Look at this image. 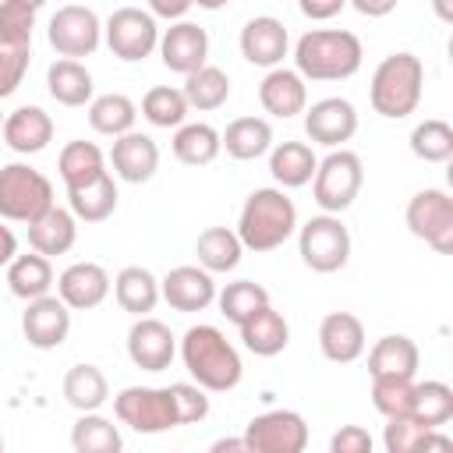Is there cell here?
Instances as JSON below:
<instances>
[{
  "instance_id": "1",
  "label": "cell",
  "mask_w": 453,
  "mask_h": 453,
  "mask_svg": "<svg viewBox=\"0 0 453 453\" xmlns=\"http://www.w3.org/2000/svg\"><path fill=\"white\" fill-rule=\"evenodd\" d=\"M361 39L347 28H308L294 42V71L304 81H343L361 71Z\"/></svg>"
},
{
  "instance_id": "2",
  "label": "cell",
  "mask_w": 453,
  "mask_h": 453,
  "mask_svg": "<svg viewBox=\"0 0 453 453\" xmlns=\"http://www.w3.org/2000/svg\"><path fill=\"white\" fill-rule=\"evenodd\" d=\"M180 361L205 393H230L244 375L237 347L223 336V329L205 322L191 326L180 336Z\"/></svg>"
},
{
  "instance_id": "3",
  "label": "cell",
  "mask_w": 453,
  "mask_h": 453,
  "mask_svg": "<svg viewBox=\"0 0 453 453\" xmlns=\"http://www.w3.org/2000/svg\"><path fill=\"white\" fill-rule=\"evenodd\" d=\"M297 230V205L283 188H255L237 216V237L244 251L265 255L283 248Z\"/></svg>"
},
{
  "instance_id": "4",
  "label": "cell",
  "mask_w": 453,
  "mask_h": 453,
  "mask_svg": "<svg viewBox=\"0 0 453 453\" xmlns=\"http://www.w3.org/2000/svg\"><path fill=\"white\" fill-rule=\"evenodd\" d=\"M421 88H425V64L421 57L400 50L379 60L372 85H368V99L372 110L386 120H403L418 110L421 103Z\"/></svg>"
},
{
  "instance_id": "5",
  "label": "cell",
  "mask_w": 453,
  "mask_h": 453,
  "mask_svg": "<svg viewBox=\"0 0 453 453\" xmlns=\"http://www.w3.org/2000/svg\"><path fill=\"white\" fill-rule=\"evenodd\" d=\"M50 205H53V184L42 170H35L28 163L0 166V219L28 226Z\"/></svg>"
},
{
  "instance_id": "6",
  "label": "cell",
  "mask_w": 453,
  "mask_h": 453,
  "mask_svg": "<svg viewBox=\"0 0 453 453\" xmlns=\"http://www.w3.org/2000/svg\"><path fill=\"white\" fill-rule=\"evenodd\" d=\"M365 184V163L350 149H333L326 159H319L315 177H311V198L322 212H347L354 198L361 195Z\"/></svg>"
},
{
  "instance_id": "7",
  "label": "cell",
  "mask_w": 453,
  "mask_h": 453,
  "mask_svg": "<svg viewBox=\"0 0 453 453\" xmlns=\"http://www.w3.org/2000/svg\"><path fill=\"white\" fill-rule=\"evenodd\" d=\"M297 251L311 273H340L350 262V230L336 212H319L297 226Z\"/></svg>"
},
{
  "instance_id": "8",
  "label": "cell",
  "mask_w": 453,
  "mask_h": 453,
  "mask_svg": "<svg viewBox=\"0 0 453 453\" xmlns=\"http://www.w3.org/2000/svg\"><path fill=\"white\" fill-rule=\"evenodd\" d=\"M113 414H117L120 425H127V428H134L142 435L180 428L170 386H124L113 396Z\"/></svg>"
},
{
  "instance_id": "9",
  "label": "cell",
  "mask_w": 453,
  "mask_h": 453,
  "mask_svg": "<svg viewBox=\"0 0 453 453\" xmlns=\"http://www.w3.org/2000/svg\"><path fill=\"white\" fill-rule=\"evenodd\" d=\"M403 223L439 255H453V198L442 188H421L418 195H411Z\"/></svg>"
},
{
  "instance_id": "10",
  "label": "cell",
  "mask_w": 453,
  "mask_h": 453,
  "mask_svg": "<svg viewBox=\"0 0 453 453\" xmlns=\"http://www.w3.org/2000/svg\"><path fill=\"white\" fill-rule=\"evenodd\" d=\"M103 39L117 60L138 64V60L152 57V50L159 46V25L142 7H117L103 21Z\"/></svg>"
},
{
  "instance_id": "11",
  "label": "cell",
  "mask_w": 453,
  "mask_h": 453,
  "mask_svg": "<svg viewBox=\"0 0 453 453\" xmlns=\"http://www.w3.org/2000/svg\"><path fill=\"white\" fill-rule=\"evenodd\" d=\"M46 39L50 46L60 53V57H92L103 42V21L92 7L85 4H64L57 7V14L50 18V28H46Z\"/></svg>"
},
{
  "instance_id": "12",
  "label": "cell",
  "mask_w": 453,
  "mask_h": 453,
  "mask_svg": "<svg viewBox=\"0 0 453 453\" xmlns=\"http://www.w3.org/2000/svg\"><path fill=\"white\" fill-rule=\"evenodd\" d=\"M244 442L248 453H301L308 446V421L290 407H276L244 425Z\"/></svg>"
},
{
  "instance_id": "13",
  "label": "cell",
  "mask_w": 453,
  "mask_h": 453,
  "mask_svg": "<svg viewBox=\"0 0 453 453\" xmlns=\"http://www.w3.org/2000/svg\"><path fill=\"white\" fill-rule=\"evenodd\" d=\"M21 333H25L28 347L57 350L71 333V308L57 294L32 297V301H25V311H21Z\"/></svg>"
},
{
  "instance_id": "14",
  "label": "cell",
  "mask_w": 453,
  "mask_h": 453,
  "mask_svg": "<svg viewBox=\"0 0 453 453\" xmlns=\"http://www.w3.org/2000/svg\"><path fill=\"white\" fill-rule=\"evenodd\" d=\"M127 357L142 372H166L177 357V336L170 333L166 322L152 315H138L134 326L127 329Z\"/></svg>"
},
{
  "instance_id": "15",
  "label": "cell",
  "mask_w": 453,
  "mask_h": 453,
  "mask_svg": "<svg viewBox=\"0 0 453 453\" xmlns=\"http://www.w3.org/2000/svg\"><path fill=\"white\" fill-rule=\"evenodd\" d=\"M357 131V110L350 99H340V96H326L311 106H304V134L315 142V145H326V149H340L343 142H350Z\"/></svg>"
},
{
  "instance_id": "16",
  "label": "cell",
  "mask_w": 453,
  "mask_h": 453,
  "mask_svg": "<svg viewBox=\"0 0 453 453\" xmlns=\"http://www.w3.org/2000/svg\"><path fill=\"white\" fill-rule=\"evenodd\" d=\"M159 60L173 74H191L202 64H209V32L188 18L170 21L166 32H159Z\"/></svg>"
},
{
  "instance_id": "17",
  "label": "cell",
  "mask_w": 453,
  "mask_h": 453,
  "mask_svg": "<svg viewBox=\"0 0 453 453\" xmlns=\"http://www.w3.org/2000/svg\"><path fill=\"white\" fill-rule=\"evenodd\" d=\"M159 297L173 311H184V315L205 311L216 301V280L202 265H177L159 280Z\"/></svg>"
},
{
  "instance_id": "18",
  "label": "cell",
  "mask_w": 453,
  "mask_h": 453,
  "mask_svg": "<svg viewBox=\"0 0 453 453\" xmlns=\"http://www.w3.org/2000/svg\"><path fill=\"white\" fill-rule=\"evenodd\" d=\"M290 50V35H287V25L273 14H255L244 21L241 28V57L255 67H280L283 57Z\"/></svg>"
},
{
  "instance_id": "19",
  "label": "cell",
  "mask_w": 453,
  "mask_h": 453,
  "mask_svg": "<svg viewBox=\"0 0 453 453\" xmlns=\"http://www.w3.org/2000/svg\"><path fill=\"white\" fill-rule=\"evenodd\" d=\"M110 273L99 262H71L60 276H57V297L71 308V311H88L99 308L110 297Z\"/></svg>"
},
{
  "instance_id": "20",
  "label": "cell",
  "mask_w": 453,
  "mask_h": 453,
  "mask_svg": "<svg viewBox=\"0 0 453 453\" xmlns=\"http://www.w3.org/2000/svg\"><path fill=\"white\" fill-rule=\"evenodd\" d=\"M110 166L120 180L127 184H145L156 177L159 170V145L142 134V131H127V134H117L113 138V149H110Z\"/></svg>"
},
{
  "instance_id": "21",
  "label": "cell",
  "mask_w": 453,
  "mask_h": 453,
  "mask_svg": "<svg viewBox=\"0 0 453 453\" xmlns=\"http://www.w3.org/2000/svg\"><path fill=\"white\" fill-rule=\"evenodd\" d=\"M258 103L269 117H280V120H290L297 113H304L308 106V85L304 78L294 71V67H269L262 85H258Z\"/></svg>"
},
{
  "instance_id": "22",
  "label": "cell",
  "mask_w": 453,
  "mask_h": 453,
  "mask_svg": "<svg viewBox=\"0 0 453 453\" xmlns=\"http://www.w3.org/2000/svg\"><path fill=\"white\" fill-rule=\"evenodd\" d=\"M365 322L350 311H329L319 322V350L333 365H350L365 354Z\"/></svg>"
},
{
  "instance_id": "23",
  "label": "cell",
  "mask_w": 453,
  "mask_h": 453,
  "mask_svg": "<svg viewBox=\"0 0 453 453\" xmlns=\"http://www.w3.org/2000/svg\"><path fill=\"white\" fill-rule=\"evenodd\" d=\"M4 142L18 156H35L53 142V117L42 106H18L4 117Z\"/></svg>"
},
{
  "instance_id": "24",
  "label": "cell",
  "mask_w": 453,
  "mask_h": 453,
  "mask_svg": "<svg viewBox=\"0 0 453 453\" xmlns=\"http://www.w3.org/2000/svg\"><path fill=\"white\" fill-rule=\"evenodd\" d=\"M74 241H78V219L71 209H60L57 202L39 219L28 223V248L46 255V258L67 255L74 248Z\"/></svg>"
},
{
  "instance_id": "25",
  "label": "cell",
  "mask_w": 453,
  "mask_h": 453,
  "mask_svg": "<svg viewBox=\"0 0 453 453\" xmlns=\"http://www.w3.org/2000/svg\"><path fill=\"white\" fill-rule=\"evenodd\" d=\"M237 329H241L244 350H251L255 357H276V354H283L287 343H290V326H287V319H283L273 304L258 308V311H255L251 319H244Z\"/></svg>"
},
{
  "instance_id": "26",
  "label": "cell",
  "mask_w": 453,
  "mask_h": 453,
  "mask_svg": "<svg viewBox=\"0 0 453 453\" xmlns=\"http://www.w3.org/2000/svg\"><path fill=\"white\" fill-rule=\"evenodd\" d=\"M219 145L230 159L251 163L273 149V124L265 117H234L226 131H219Z\"/></svg>"
},
{
  "instance_id": "27",
  "label": "cell",
  "mask_w": 453,
  "mask_h": 453,
  "mask_svg": "<svg viewBox=\"0 0 453 453\" xmlns=\"http://www.w3.org/2000/svg\"><path fill=\"white\" fill-rule=\"evenodd\" d=\"M110 290H113L120 311H127L134 319L156 311V304H159V280L145 265H124L113 276V287Z\"/></svg>"
},
{
  "instance_id": "28",
  "label": "cell",
  "mask_w": 453,
  "mask_h": 453,
  "mask_svg": "<svg viewBox=\"0 0 453 453\" xmlns=\"http://www.w3.org/2000/svg\"><path fill=\"white\" fill-rule=\"evenodd\" d=\"M319 166V156L308 142H280L269 149V173L280 188H304L311 184Z\"/></svg>"
},
{
  "instance_id": "29",
  "label": "cell",
  "mask_w": 453,
  "mask_h": 453,
  "mask_svg": "<svg viewBox=\"0 0 453 453\" xmlns=\"http://www.w3.org/2000/svg\"><path fill=\"white\" fill-rule=\"evenodd\" d=\"M46 88L60 106H85V103H92V92H96L92 71L81 60H71V57H60V60L50 64Z\"/></svg>"
},
{
  "instance_id": "30",
  "label": "cell",
  "mask_w": 453,
  "mask_h": 453,
  "mask_svg": "<svg viewBox=\"0 0 453 453\" xmlns=\"http://www.w3.org/2000/svg\"><path fill=\"white\" fill-rule=\"evenodd\" d=\"M117 198L120 195H117V180L110 177V170L99 173L96 180L81 184V188H67V205H71L74 219H81V223H103V219H110L113 209H117Z\"/></svg>"
},
{
  "instance_id": "31",
  "label": "cell",
  "mask_w": 453,
  "mask_h": 453,
  "mask_svg": "<svg viewBox=\"0 0 453 453\" xmlns=\"http://www.w3.org/2000/svg\"><path fill=\"white\" fill-rule=\"evenodd\" d=\"M418 365H421V350L403 333H389L375 340V347L368 350V375H414Z\"/></svg>"
},
{
  "instance_id": "32",
  "label": "cell",
  "mask_w": 453,
  "mask_h": 453,
  "mask_svg": "<svg viewBox=\"0 0 453 453\" xmlns=\"http://www.w3.org/2000/svg\"><path fill=\"white\" fill-rule=\"evenodd\" d=\"M195 255H198V265L216 276V273H230V269L241 265L244 244H241L237 230H230V226H209V230L198 234Z\"/></svg>"
},
{
  "instance_id": "33",
  "label": "cell",
  "mask_w": 453,
  "mask_h": 453,
  "mask_svg": "<svg viewBox=\"0 0 453 453\" xmlns=\"http://www.w3.org/2000/svg\"><path fill=\"white\" fill-rule=\"evenodd\" d=\"M7 287L18 301H32V297H42L50 294L53 287V265L46 255L39 251H28V255H14L7 262Z\"/></svg>"
},
{
  "instance_id": "34",
  "label": "cell",
  "mask_w": 453,
  "mask_h": 453,
  "mask_svg": "<svg viewBox=\"0 0 453 453\" xmlns=\"http://www.w3.org/2000/svg\"><path fill=\"white\" fill-rule=\"evenodd\" d=\"M134 120H138V106L124 92H103V96H92L88 103V127L96 134H106V138L127 134L134 131Z\"/></svg>"
},
{
  "instance_id": "35",
  "label": "cell",
  "mask_w": 453,
  "mask_h": 453,
  "mask_svg": "<svg viewBox=\"0 0 453 453\" xmlns=\"http://www.w3.org/2000/svg\"><path fill=\"white\" fill-rule=\"evenodd\" d=\"M184 99L191 110L198 113H209V110H219L226 99H230V74L216 64H202L198 71L184 74Z\"/></svg>"
},
{
  "instance_id": "36",
  "label": "cell",
  "mask_w": 453,
  "mask_h": 453,
  "mask_svg": "<svg viewBox=\"0 0 453 453\" xmlns=\"http://www.w3.org/2000/svg\"><path fill=\"white\" fill-rule=\"evenodd\" d=\"M170 149H173V159L184 163V166H209L223 152L219 131L212 124H202V120L180 124L177 134H173V142H170Z\"/></svg>"
},
{
  "instance_id": "37",
  "label": "cell",
  "mask_w": 453,
  "mask_h": 453,
  "mask_svg": "<svg viewBox=\"0 0 453 453\" xmlns=\"http://www.w3.org/2000/svg\"><path fill=\"white\" fill-rule=\"evenodd\" d=\"M57 170H60V180H64L67 188H81V184L96 180L99 173H106V156H103V149H99L96 142L74 138V142H67V145L60 149Z\"/></svg>"
},
{
  "instance_id": "38",
  "label": "cell",
  "mask_w": 453,
  "mask_h": 453,
  "mask_svg": "<svg viewBox=\"0 0 453 453\" xmlns=\"http://www.w3.org/2000/svg\"><path fill=\"white\" fill-rule=\"evenodd\" d=\"M64 400L81 414V411H99L110 400V382L96 365H71L64 375Z\"/></svg>"
},
{
  "instance_id": "39",
  "label": "cell",
  "mask_w": 453,
  "mask_h": 453,
  "mask_svg": "<svg viewBox=\"0 0 453 453\" xmlns=\"http://www.w3.org/2000/svg\"><path fill=\"white\" fill-rule=\"evenodd\" d=\"M71 446L78 453H117L124 439L110 418H103L99 411H81V418L71 425Z\"/></svg>"
},
{
  "instance_id": "40",
  "label": "cell",
  "mask_w": 453,
  "mask_h": 453,
  "mask_svg": "<svg viewBox=\"0 0 453 453\" xmlns=\"http://www.w3.org/2000/svg\"><path fill=\"white\" fill-rule=\"evenodd\" d=\"M216 304L226 315V322L241 326L244 319H251L258 308H265L273 301H269V290L262 283H255V280H234L223 290H216Z\"/></svg>"
},
{
  "instance_id": "41",
  "label": "cell",
  "mask_w": 453,
  "mask_h": 453,
  "mask_svg": "<svg viewBox=\"0 0 453 453\" xmlns=\"http://www.w3.org/2000/svg\"><path fill=\"white\" fill-rule=\"evenodd\" d=\"M188 113H191V106H188L184 92L173 85H156L142 96V117L152 127H180L188 120Z\"/></svg>"
},
{
  "instance_id": "42",
  "label": "cell",
  "mask_w": 453,
  "mask_h": 453,
  "mask_svg": "<svg viewBox=\"0 0 453 453\" xmlns=\"http://www.w3.org/2000/svg\"><path fill=\"white\" fill-rule=\"evenodd\" d=\"M411 414L428 425V428H442L449 418H453V389L439 379H425V382H414V403H411Z\"/></svg>"
},
{
  "instance_id": "43",
  "label": "cell",
  "mask_w": 453,
  "mask_h": 453,
  "mask_svg": "<svg viewBox=\"0 0 453 453\" xmlns=\"http://www.w3.org/2000/svg\"><path fill=\"white\" fill-rule=\"evenodd\" d=\"M414 403V375H372V407L382 418L411 414Z\"/></svg>"
},
{
  "instance_id": "44",
  "label": "cell",
  "mask_w": 453,
  "mask_h": 453,
  "mask_svg": "<svg viewBox=\"0 0 453 453\" xmlns=\"http://www.w3.org/2000/svg\"><path fill=\"white\" fill-rule=\"evenodd\" d=\"M411 152L425 163H446L453 156V127L439 117H428L414 124L411 131Z\"/></svg>"
},
{
  "instance_id": "45",
  "label": "cell",
  "mask_w": 453,
  "mask_h": 453,
  "mask_svg": "<svg viewBox=\"0 0 453 453\" xmlns=\"http://www.w3.org/2000/svg\"><path fill=\"white\" fill-rule=\"evenodd\" d=\"M428 432L432 428L421 425L414 414H396V418H386L382 446H386V453H418Z\"/></svg>"
},
{
  "instance_id": "46",
  "label": "cell",
  "mask_w": 453,
  "mask_h": 453,
  "mask_svg": "<svg viewBox=\"0 0 453 453\" xmlns=\"http://www.w3.org/2000/svg\"><path fill=\"white\" fill-rule=\"evenodd\" d=\"M28 60H32V46L0 39V99L14 96L21 88V81L28 74Z\"/></svg>"
},
{
  "instance_id": "47",
  "label": "cell",
  "mask_w": 453,
  "mask_h": 453,
  "mask_svg": "<svg viewBox=\"0 0 453 453\" xmlns=\"http://www.w3.org/2000/svg\"><path fill=\"white\" fill-rule=\"evenodd\" d=\"M32 28H35V7L21 0H0V39L32 46Z\"/></svg>"
},
{
  "instance_id": "48",
  "label": "cell",
  "mask_w": 453,
  "mask_h": 453,
  "mask_svg": "<svg viewBox=\"0 0 453 453\" xmlns=\"http://www.w3.org/2000/svg\"><path fill=\"white\" fill-rule=\"evenodd\" d=\"M170 393H173L180 425H195V421H202L209 414V396H205V389L198 382H173Z\"/></svg>"
},
{
  "instance_id": "49",
  "label": "cell",
  "mask_w": 453,
  "mask_h": 453,
  "mask_svg": "<svg viewBox=\"0 0 453 453\" xmlns=\"http://www.w3.org/2000/svg\"><path fill=\"white\" fill-rule=\"evenodd\" d=\"M372 446H375V439H372L368 428H361V425H343V428L329 439V449H333V453H372Z\"/></svg>"
},
{
  "instance_id": "50",
  "label": "cell",
  "mask_w": 453,
  "mask_h": 453,
  "mask_svg": "<svg viewBox=\"0 0 453 453\" xmlns=\"http://www.w3.org/2000/svg\"><path fill=\"white\" fill-rule=\"evenodd\" d=\"M297 7L311 21H329V18H336L347 7V0H297Z\"/></svg>"
},
{
  "instance_id": "51",
  "label": "cell",
  "mask_w": 453,
  "mask_h": 453,
  "mask_svg": "<svg viewBox=\"0 0 453 453\" xmlns=\"http://www.w3.org/2000/svg\"><path fill=\"white\" fill-rule=\"evenodd\" d=\"M145 4H149V14L163 21H180L195 7V0H145Z\"/></svg>"
},
{
  "instance_id": "52",
  "label": "cell",
  "mask_w": 453,
  "mask_h": 453,
  "mask_svg": "<svg viewBox=\"0 0 453 453\" xmlns=\"http://www.w3.org/2000/svg\"><path fill=\"white\" fill-rule=\"evenodd\" d=\"M357 14H365V18H386V14H393L396 11V4L400 0H347Z\"/></svg>"
},
{
  "instance_id": "53",
  "label": "cell",
  "mask_w": 453,
  "mask_h": 453,
  "mask_svg": "<svg viewBox=\"0 0 453 453\" xmlns=\"http://www.w3.org/2000/svg\"><path fill=\"white\" fill-rule=\"evenodd\" d=\"M14 255H18V237H14V230L4 226V219H0V265H7Z\"/></svg>"
},
{
  "instance_id": "54",
  "label": "cell",
  "mask_w": 453,
  "mask_h": 453,
  "mask_svg": "<svg viewBox=\"0 0 453 453\" xmlns=\"http://www.w3.org/2000/svg\"><path fill=\"white\" fill-rule=\"evenodd\" d=\"M223 449H241V453H248V442H244V435H241V439H216V442H212V453H223Z\"/></svg>"
},
{
  "instance_id": "55",
  "label": "cell",
  "mask_w": 453,
  "mask_h": 453,
  "mask_svg": "<svg viewBox=\"0 0 453 453\" xmlns=\"http://www.w3.org/2000/svg\"><path fill=\"white\" fill-rule=\"evenodd\" d=\"M432 11H435V18L439 21H453V0H432Z\"/></svg>"
},
{
  "instance_id": "56",
  "label": "cell",
  "mask_w": 453,
  "mask_h": 453,
  "mask_svg": "<svg viewBox=\"0 0 453 453\" xmlns=\"http://www.w3.org/2000/svg\"><path fill=\"white\" fill-rule=\"evenodd\" d=\"M195 4H198L202 11H219V7H226L230 0H195Z\"/></svg>"
},
{
  "instance_id": "57",
  "label": "cell",
  "mask_w": 453,
  "mask_h": 453,
  "mask_svg": "<svg viewBox=\"0 0 453 453\" xmlns=\"http://www.w3.org/2000/svg\"><path fill=\"white\" fill-rule=\"evenodd\" d=\"M21 4H28V7H35V11H39V7L46 4V0H21Z\"/></svg>"
},
{
  "instance_id": "58",
  "label": "cell",
  "mask_w": 453,
  "mask_h": 453,
  "mask_svg": "<svg viewBox=\"0 0 453 453\" xmlns=\"http://www.w3.org/2000/svg\"><path fill=\"white\" fill-rule=\"evenodd\" d=\"M0 449H4V435H0Z\"/></svg>"
},
{
  "instance_id": "59",
  "label": "cell",
  "mask_w": 453,
  "mask_h": 453,
  "mask_svg": "<svg viewBox=\"0 0 453 453\" xmlns=\"http://www.w3.org/2000/svg\"><path fill=\"white\" fill-rule=\"evenodd\" d=\"M0 127H4V113H0Z\"/></svg>"
}]
</instances>
